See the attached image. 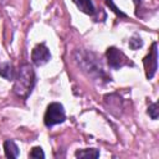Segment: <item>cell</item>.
Returning a JSON list of instances; mask_svg holds the SVG:
<instances>
[{
  "instance_id": "obj_10",
  "label": "cell",
  "mask_w": 159,
  "mask_h": 159,
  "mask_svg": "<svg viewBox=\"0 0 159 159\" xmlns=\"http://www.w3.org/2000/svg\"><path fill=\"white\" fill-rule=\"evenodd\" d=\"M0 76H2L4 78H6L7 81L15 80L16 72H15V70H14V66H12L10 62L0 63Z\"/></svg>"
},
{
  "instance_id": "obj_5",
  "label": "cell",
  "mask_w": 159,
  "mask_h": 159,
  "mask_svg": "<svg viewBox=\"0 0 159 159\" xmlns=\"http://www.w3.org/2000/svg\"><path fill=\"white\" fill-rule=\"evenodd\" d=\"M143 65L145 70V77L148 80H152L158 70V43L155 41L152 43L148 55L143 58Z\"/></svg>"
},
{
  "instance_id": "obj_4",
  "label": "cell",
  "mask_w": 159,
  "mask_h": 159,
  "mask_svg": "<svg viewBox=\"0 0 159 159\" xmlns=\"http://www.w3.org/2000/svg\"><path fill=\"white\" fill-rule=\"evenodd\" d=\"M106 58H107L108 66L113 70H119L124 66H132V67L134 66L133 61H130V58H128L123 51H120L114 46H111L107 48Z\"/></svg>"
},
{
  "instance_id": "obj_2",
  "label": "cell",
  "mask_w": 159,
  "mask_h": 159,
  "mask_svg": "<svg viewBox=\"0 0 159 159\" xmlns=\"http://www.w3.org/2000/svg\"><path fill=\"white\" fill-rule=\"evenodd\" d=\"M14 81H15L12 87L14 93L19 98L27 99V97L31 94L36 83V75L32 66H30L29 63L20 65Z\"/></svg>"
},
{
  "instance_id": "obj_13",
  "label": "cell",
  "mask_w": 159,
  "mask_h": 159,
  "mask_svg": "<svg viewBox=\"0 0 159 159\" xmlns=\"http://www.w3.org/2000/svg\"><path fill=\"white\" fill-rule=\"evenodd\" d=\"M147 113L149 114V117H150L152 119H154V120L158 119V116H159V107H158V103H157V102L152 103V104L148 107Z\"/></svg>"
},
{
  "instance_id": "obj_9",
  "label": "cell",
  "mask_w": 159,
  "mask_h": 159,
  "mask_svg": "<svg viewBox=\"0 0 159 159\" xmlns=\"http://www.w3.org/2000/svg\"><path fill=\"white\" fill-rule=\"evenodd\" d=\"M76 158H83V159H96L99 157V150L96 148H87V149H78L75 152Z\"/></svg>"
},
{
  "instance_id": "obj_15",
  "label": "cell",
  "mask_w": 159,
  "mask_h": 159,
  "mask_svg": "<svg viewBox=\"0 0 159 159\" xmlns=\"http://www.w3.org/2000/svg\"><path fill=\"white\" fill-rule=\"evenodd\" d=\"M134 2V6H135V15H138V10H139V6L142 4V0H133Z\"/></svg>"
},
{
  "instance_id": "obj_12",
  "label": "cell",
  "mask_w": 159,
  "mask_h": 159,
  "mask_svg": "<svg viewBox=\"0 0 159 159\" xmlns=\"http://www.w3.org/2000/svg\"><path fill=\"white\" fill-rule=\"evenodd\" d=\"M104 2L109 7V10H112L117 16H119V17H127V14H124L119 7H117V5L113 2V0H104Z\"/></svg>"
},
{
  "instance_id": "obj_16",
  "label": "cell",
  "mask_w": 159,
  "mask_h": 159,
  "mask_svg": "<svg viewBox=\"0 0 159 159\" xmlns=\"http://www.w3.org/2000/svg\"><path fill=\"white\" fill-rule=\"evenodd\" d=\"M7 1H9V0H0V6H1V5H5Z\"/></svg>"
},
{
  "instance_id": "obj_3",
  "label": "cell",
  "mask_w": 159,
  "mask_h": 159,
  "mask_svg": "<svg viewBox=\"0 0 159 159\" xmlns=\"http://www.w3.org/2000/svg\"><path fill=\"white\" fill-rule=\"evenodd\" d=\"M66 120V112L61 103L52 102L47 106L45 116H43V123L47 128H51L56 124L63 123Z\"/></svg>"
},
{
  "instance_id": "obj_1",
  "label": "cell",
  "mask_w": 159,
  "mask_h": 159,
  "mask_svg": "<svg viewBox=\"0 0 159 159\" xmlns=\"http://www.w3.org/2000/svg\"><path fill=\"white\" fill-rule=\"evenodd\" d=\"M73 57L76 60V63L81 68V71L84 72L93 81H98L101 83H107L112 81L111 76L106 73L99 60L93 52L83 50V48H78L75 51Z\"/></svg>"
},
{
  "instance_id": "obj_7",
  "label": "cell",
  "mask_w": 159,
  "mask_h": 159,
  "mask_svg": "<svg viewBox=\"0 0 159 159\" xmlns=\"http://www.w3.org/2000/svg\"><path fill=\"white\" fill-rule=\"evenodd\" d=\"M73 2L76 4V6L78 7L80 11L92 16L96 21H98V12H97L92 0H73Z\"/></svg>"
},
{
  "instance_id": "obj_6",
  "label": "cell",
  "mask_w": 159,
  "mask_h": 159,
  "mask_svg": "<svg viewBox=\"0 0 159 159\" xmlns=\"http://www.w3.org/2000/svg\"><path fill=\"white\" fill-rule=\"evenodd\" d=\"M51 60V53H50V50L47 48V46L41 42L39 45H36L32 51H31V61L35 66L40 67V66H43L46 65L48 61Z\"/></svg>"
},
{
  "instance_id": "obj_11",
  "label": "cell",
  "mask_w": 159,
  "mask_h": 159,
  "mask_svg": "<svg viewBox=\"0 0 159 159\" xmlns=\"http://www.w3.org/2000/svg\"><path fill=\"white\" fill-rule=\"evenodd\" d=\"M128 45H129V47H130L132 50H138V48H140V47L143 46V40H142L140 36L133 35V36L129 39Z\"/></svg>"
},
{
  "instance_id": "obj_8",
  "label": "cell",
  "mask_w": 159,
  "mask_h": 159,
  "mask_svg": "<svg viewBox=\"0 0 159 159\" xmlns=\"http://www.w3.org/2000/svg\"><path fill=\"white\" fill-rule=\"evenodd\" d=\"M4 153L6 158H17L19 157V147L11 139L4 142Z\"/></svg>"
},
{
  "instance_id": "obj_14",
  "label": "cell",
  "mask_w": 159,
  "mask_h": 159,
  "mask_svg": "<svg viewBox=\"0 0 159 159\" xmlns=\"http://www.w3.org/2000/svg\"><path fill=\"white\" fill-rule=\"evenodd\" d=\"M30 158H35V159H40V158H45V153L42 150L41 147H34L29 154Z\"/></svg>"
}]
</instances>
